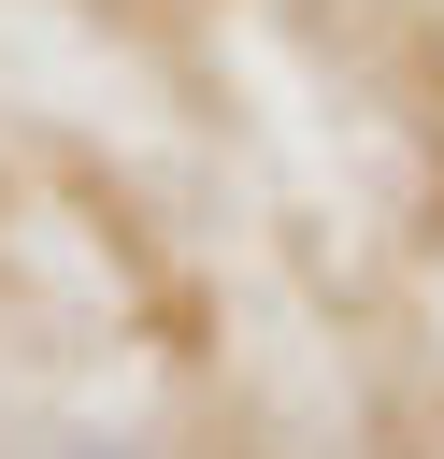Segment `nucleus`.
Returning <instances> with one entry per match:
<instances>
[{"label":"nucleus","instance_id":"obj_1","mask_svg":"<svg viewBox=\"0 0 444 459\" xmlns=\"http://www.w3.org/2000/svg\"><path fill=\"white\" fill-rule=\"evenodd\" d=\"M57 459H129V445H57Z\"/></svg>","mask_w":444,"mask_h":459}]
</instances>
